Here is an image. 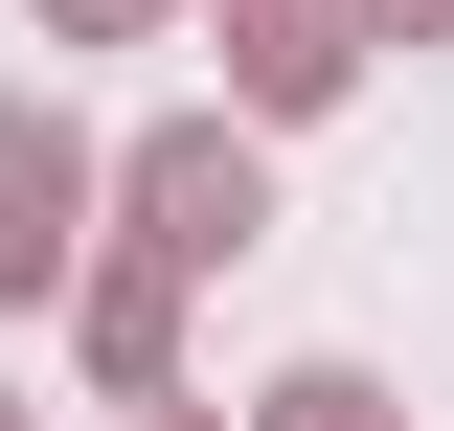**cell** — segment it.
Listing matches in <instances>:
<instances>
[{
  "mask_svg": "<svg viewBox=\"0 0 454 431\" xmlns=\"http://www.w3.org/2000/svg\"><path fill=\"white\" fill-rule=\"evenodd\" d=\"M46 250H68V137L0 114V295H46Z\"/></svg>",
  "mask_w": 454,
  "mask_h": 431,
  "instance_id": "obj_1",
  "label": "cell"
},
{
  "mask_svg": "<svg viewBox=\"0 0 454 431\" xmlns=\"http://www.w3.org/2000/svg\"><path fill=\"white\" fill-rule=\"evenodd\" d=\"M227 227H250V160H227V137H182V160H160V250H227Z\"/></svg>",
  "mask_w": 454,
  "mask_h": 431,
  "instance_id": "obj_2",
  "label": "cell"
}]
</instances>
